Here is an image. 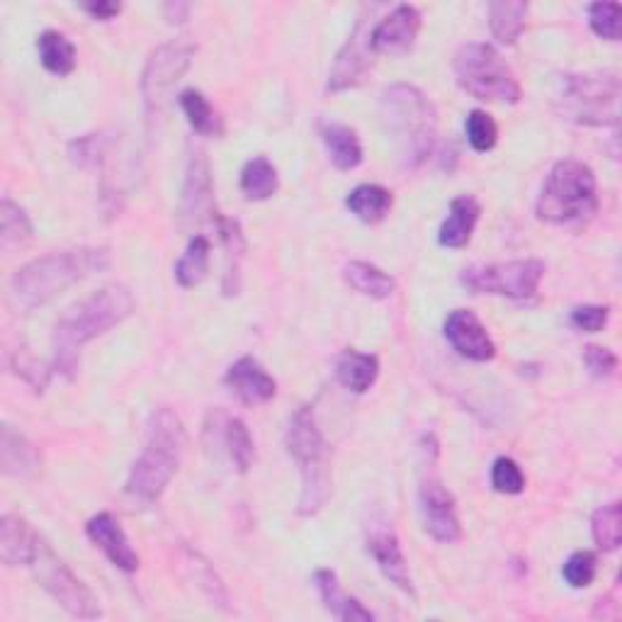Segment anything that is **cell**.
<instances>
[{
  "label": "cell",
  "mask_w": 622,
  "mask_h": 622,
  "mask_svg": "<svg viewBox=\"0 0 622 622\" xmlns=\"http://www.w3.org/2000/svg\"><path fill=\"white\" fill-rule=\"evenodd\" d=\"M134 309H137V302L122 285H107L71 307L54 329V353H57L54 368L71 377L78 370V350L119 327L134 314Z\"/></svg>",
  "instance_id": "obj_1"
},
{
  "label": "cell",
  "mask_w": 622,
  "mask_h": 622,
  "mask_svg": "<svg viewBox=\"0 0 622 622\" xmlns=\"http://www.w3.org/2000/svg\"><path fill=\"white\" fill-rule=\"evenodd\" d=\"M107 265H110V251L107 249L84 246L54 251L22 265L12 278L10 290L22 309H35L78 285L80 280L100 273Z\"/></svg>",
  "instance_id": "obj_2"
},
{
  "label": "cell",
  "mask_w": 622,
  "mask_h": 622,
  "mask_svg": "<svg viewBox=\"0 0 622 622\" xmlns=\"http://www.w3.org/2000/svg\"><path fill=\"white\" fill-rule=\"evenodd\" d=\"M185 453V428L171 409H158L148 424V438L137 463H134L125 492L142 504L158 502L178 475Z\"/></svg>",
  "instance_id": "obj_3"
},
{
  "label": "cell",
  "mask_w": 622,
  "mask_h": 622,
  "mask_svg": "<svg viewBox=\"0 0 622 622\" xmlns=\"http://www.w3.org/2000/svg\"><path fill=\"white\" fill-rule=\"evenodd\" d=\"M380 110L404 161L409 166L426 164L438 144V115L430 100L416 86L397 84L382 93Z\"/></svg>",
  "instance_id": "obj_4"
},
{
  "label": "cell",
  "mask_w": 622,
  "mask_h": 622,
  "mask_svg": "<svg viewBox=\"0 0 622 622\" xmlns=\"http://www.w3.org/2000/svg\"><path fill=\"white\" fill-rule=\"evenodd\" d=\"M537 220L554 226H584L599 212V183L581 161L554 164L537 197Z\"/></svg>",
  "instance_id": "obj_5"
},
{
  "label": "cell",
  "mask_w": 622,
  "mask_h": 622,
  "mask_svg": "<svg viewBox=\"0 0 622 622\" xmlns=\"http://www.w3.org/2000/svg\"><path fill=\"white\" fill-rule=\"evenodd\" d=\"M288 450L300 465L302 494L297 513L317 516L331 494V448L317 426L314 407H300L288 426Z\"/></svg>",
  "instance_id": "obj_6"
},
{
  "label": "cell",
  "mask_w": 622,
  "mask_h": 622,
  "mask_svg": "<svg viewBox=\"0 0 622 622\" xmlns=\"http://www.w3.org/2000/svg\"><path fill=\"white\" fill-rule=\"evenodd\" d=\"M620 96L622 88L615 71L570 74L562 78L557 110L581 127H618Z\"/></svg>",
  "instance_id": "obj_7"
},
{
  "label": "cell",
  "mask_w": 622,
  "mask_h": 622,
  "mask_svg": "<svg viewBox=\"0 0 622 622\" xmlns=\"http://www.w3.org/2000/svg\"><path fill=\"white\" fill-rule=\"evenodd\" d=\"M457 84L469 96L489 103H518L523 90L516 74L492 45H465L455 54Z\"/></svg>",
  "instance_id": "obj_8"
},
{
  "label": "cell",
  "mask_w": 622,
  "mask_h": 622,
  "mask_svg": "<svg viewBox=\"0 0 622 622\" xmlns=\"http://www.w3.org/2000/svg\"><path fill=\"white\" fill-rule=\"evenodd\" d=\"M545 261L527 259L467 268L459 282L475 294H498L508 297V300H531V297H535L540 280L545 278Z\"/></svg>",
  "instance_id": "obj_9"
},
{
  "label": "cell",
  "mask_w": 622,
  "mask_h": 622,
  "mask_svg": "<svg viewBox=\"0 0 622 622\" xmlns=\"http://www.w3.org/2000/svg\"><path fill=\"white\" fill-rule=\"evenodd\" d=\"M32 566L39 584L66 613L84 620H96L103 615L93 591L49 550V545L42 543V550H39Z\"/></svg>",
  "instance_id": "obj_10"
},
{
  "label": "cell",
  "mask_w": 622,
  "mask_h": 622,
  "mask_svg": "<svg viewBox=\"0 0 622 622\" xmlns=\"http://www.w3.org/2000/svg\"><path fill=\"white\" fill-rule=\"evenodd\" d=\"M195 51L197 47L191 42H183V39H178V42L161 45L158 49L152 51L142 76V96H144L148 122L158 117L161 110H164L166 96L185 76V71L191 69Z\"/></svg>",
  "instance_id": "obj_11"
},
{
  "label": "cell",
  "mask_w": 622,
  "mask_h": 622,
  "mask_svg": "<svg viewBox=\"0 0 622 622\" xmlns=\"http://www.w3.org/2000/svg\"><path fill=\"white\" fill-rule=\"evenodd\" d=\"M438 457V448L430 450L428 469L421 479V513H424V527L426 533L438 540V543H457L463 537V525L457 518L455 496L445 489L438 472L433 469V459Z\"/></svg>",
  "instance_id": "obj_12"
},
{
  "label": "cell",
  "mask_w": 622,
  "mask_h": 622,
  "mask_svg": "<svg viewBox=\"0 0 622 622\" xmlns=\"http://www.w3.org/2000/svg\"><path fill=\"white\" fill-rule=\"evenodd\" d=\"M375 57L377 51L372 49V27H368V20L360 18L356 22V30L350 32L348 42L343 45L341 51H338L329 74L327 90L341 93V90L358 88L372 71Z\"/></svg>",
  "instance_id": "obj_13"
},
{
  "label": "cell",
  "mask_w": 622,
  "mask_h": 622,
  "mask_svg": "<svg viewBox=\"0 0 622 622\" xmlns=\"http://www.w3.org/2000/svg\"><path fill=\"white\" fill-rule=\"evenodd\" d=\"M368 552L375 560L377 570L382 572V576L389 581L391 586H397L404 593H411L414 596V581L407 557H404V550L399 545V537L395 533V527L387 523H375L368 533Z\"/></svg>",
  "instance_id": "obj_14"
},
{
  "label": "cell",
  "mask_w": 622,
  "mask_h": 622,
  "mask_svg": "<svg viewBox=\"0 0 622 622\" xmlns=\"http://www.w3.org/2000/svg\"><path fill=\"white\" fill-rule=\"evenodd\" d=\"M445 338L459 356L475 362H486L496 358V346L484 323L467 309H455L445 319Z\"/></svg>",
  "instance_id": "obj_15"
},
{
  "label": "cell",
  "mask_w": 622,
  "mask_h": 622,
  "mask_svg": "<svg viewBox=\"0 0 622 622\" xmlns=\"http://www.w3.org/2000/svg\"><path fill=\"white\" fill-rule=\"evenodd\" d=\"M86 535L90 537V543L96 545L98 550H103V554L110 560L117 570L134 574L139 570V554L137 550L132 547L129 537L122 531V525L117 523V518L113 513H98L86 523Z\"/></svg>",
  "instance_id": "obj_16"
},
{
  "label": "cell",
  "mask_w": 622,
  "mask_h": 622,
  "mask_svg": "<svg viewBox=\"0 0 622 622\" xmlns=\"http://www.w3.org/2000/svg\"><path fill=\"white\" fill-rule=\"evenodd\" d=\"M421 32V12L414 6H397L377 25H372V49L377 54L409 51Z\"/></svg>",
  "instance_id": "obj_17"
},
{
  "label": "cell",
  "mask_w": 622,
  "mask_h": 622,
  "mask_svg": "<svg viewBox=\"0 0 622 622\" xmlns=\"http://www.w3.org/2000/svg\"><path fill=\"white\" fill-rule=\"evenodd\" d=\"M183 214L185 220L191 222H216L214 207V187H212V173L205 154H195L191 158V166H187L185 175V187H183Z\"/></svg>",
  "instance_id": "obj_18"
},
{
  "label": "cell",
  "mask_w": 622,
  "mask_h": 622,
  "mask_svg": "<svg viewBox=\"0 0 622 622\" xmlns=\"http://www.w3.org/2000/svg\"><path fill=\"white\" fill-rule=\"evenodd\" d=\"M224 382L243 404H249V407L268 404L278 391V382L273 380V375H268L263 365L251 356L239 358L232 368L226 370Z\"/></svg>",
  "instance_id": "obj_19"
},
{
  "label": "cell",
  "mask_w": 622,
  "mask_h": 622,
  "mask_svg": "<svg viewBox=\"0 0 622 622\" xmlns=\"http://www.w3.org/2000/svg\"><path fill=\"white\" fill-rule=\"evenodd\" d=\"M39 550H42V537H39L32 525L20 516L6 513L0 518V560L8 566H32Z\"/></svg>",
  "instance_id": "obj_20"
},
{
  "label": "cell",
  "mask_w": 622,
  "mask_h": 622,
  "mask_svg": "<svg viewBox=\"0 0 622 622\" xmlns=\"http://www.w3.org/2000/svg\"><path fill=\"white\" fill-rule=\"evenodd\" d=\"M0 467L8 477L32 479L42 467V455L27 440L20 430L3 426L0 430Z\"/></svg>",
  "instance_id": "obj_21"
},
{
  "label": "cell",
  "mask_w": 622,
  "mask_h": 622,
  "mask_svg": "<svg viewBox=\"0 0 622 622\" xmlns=\"http://www.w3.org/2000/svg\"><path fill=\"white\" fill-rule=\"evenodd\" d=\"M482 216V207L475 197L463 195L450 202V214L443 222L438 241L445 249H465L475 234V226Z\"/></svg>",
  "instance_id": "obj_22"
},
{
  "label": "cell",
  "mask_w": 622,
  "mask_h": 622,
  "mask_svg": "<svg viewBox=\"0 0 622 622\" xmlns=\"http://www.w3.org/2000/svg\"><path fill=\"white\" fill-rule=\"evenodd\" d=\"M314 584L319 589V596L327 605V611L343 622H372L375 615L365 608L360 601L350 599L343 593L341 584H338V576L331 570H319L314 574Z\"/></svg>",
  "instance_id": "obj_23"
},
{
  "label": "cell",
  "mask_w": 622,
  "mask_h": 622,
  "mask_svg": "<svg viewBox=\"0 0 622 622\" xmlns=\"http://www.w3.org/2000/svg\"><path fill=\"white\" fill-rule=\"evenodd\" d=\"M321 139L327 144L331 164L338 171H353L362 164V144L356 129H350L341 122H321Z\"/></svg>",
  "instance_id": "obj_24"
},
{
  "label": "cell",
  "mask_w": 622,
  "mask_h": 622,
  "mask_svg": "<svg viewBox=\"0 0 622 622\" xmlns=\"http://www.w3.org/2000/svg\"><path fill=\"white\" fill-rule=\"evenodd\" d=\"M336 377L346 389L365 395L380 377V360L370 353H360L356 348H348L336 362Z\"/></svg>",
  "instance_id": "obj_25"
},
{
  "label": "cell",
  "mask_w": 622,
  "mask_h": 622,
  "mask_svg": "<svg viewBox=\"0 0 622 622\" xmlns=\"http://www.w3.org/2000/svg\"><path fill=\"white\" fill-rule=\"evenodd\" d=\"M343 278L356 292L370 297V300H387L395 294L397 282L382 268L365 261H350L343 268Z\"/></svg>",
  "instance_id": "obj_26"
},
{
  "label": "cell",
  "mask_w": 622,
  "mask_h": 622,
  "mask_svg": "<svg viewBox=\"0 0 622 622\" xmlns=\"http://www.w3.org/2000/svg\"><path fill=\"white\" fill-rule=\"evenodd\" d=\"M527 12H531V6L523 3V0H496L489 6L492 35L506 47L516 45L525 32Z\"/></svg>",
  "instance_id": "obj_27"
},
{
  "label": "cell",
  "mask_w": 622,
  "mask_h": 622,
  "mask_svg": "<svg viewBox=\"0 0 622 622\" xmlns=\"http://www.w3.org/2000/svg\"><path fill=\"white\" fill-rule=\"evenodd\" d=\"M391 205H395V197H391L387 187L375 185V183L358 185L356 191L346 197V207L365 224L382 222L389 214Z\"/></svg>",
  "instance_id": "obj_28"
},
{
  "label": "cell",
  "mask_w": 622,
  "mask_h": 622,
  "mask_svg": "<svg viewBox=\"0 0 622 622\" xmlns=\"http://www.w3.org/2000/svg\"><path fill=\"white\" fill-rule=\"evenodd\" d=\"M210 253L212 243L207 236H193L187 243L185 253L181 255V261L175 263V280H178L181 288H197L202 280L210 273Z\"/></svg>",
  "instance_id": "obj_29"
},
{
  "label": "cell",
  "mask_w": 622,
  "mask_h": 622,
  "mask_svg": "<svg viewBox=\"0 0 622 622\" xmlns=\"http://www.w3.org/2000/svg\"><path fill=\"white\" fill-rule=\"evenodd\" d=\"M39 61L54 76H69L76 69V47L57 30H47L37 39Z\"/></svg>",
  "instance_id": "obj_30"
},
{
  "label": "cell",
  "mask_w": 622,
  "mask_h": 622,
  "mask_svg": "<svg viewBox=\"0 0 622 622\" xmlns=\"http://www.w3.org/2000/svg\"><path fill=\"white\" fill-rule=\"evenodd\" d=\"M280 187V178H278V168L270 164L265 156H255L251 158L246 166L241 171V193L246 195L253 202H263L270 200Z\"/></svg>",
  "instance_id": "obj_31"
},
{
  "label": "cell",
  "mask_w": 622,
  "mask_h": 622,
  "mask_svg": "<svg viewBox=\"0 0 622 622\" xmlns=\"http://www.w3.org/2000/svg\"><path fill=\"white\" fill-rule=\"evenodd\" d=\"M181 107H183L187 122H191V127L197 134H202V137H220V134L224 132L220 115L214 113L212 103L205 96H202L200 90H195V88L183 90L181 93Z\"/></svg>",
  "instance_id": "obj_32"
},
{
  "label": "cell",
  "mask_w": 622,
  "mask_h": 622,
  "mask_svg": "<svg viewBox=\"0 0 622 622\" xmlns=\"http://www.w3.org/2000/svg\"><path fill=\"white\" fill-rule=\"evenodd\" d=\"M32 239V224L20 205L12 200L0 202V249L12 251Z\"/></svg>",
  "instance_id": "obj_33"
},
{
  "label": "cell",
  "mask_w": 622,
  "mask_h": 622,
  "mask_svg": "<svg viewBox=\"0 0 622 622\" xmlns=\"http://www.w3.org/2000/svg\"><path fill=\"white\" fill-rule=\"evenodd\" d=\"M591 533L596 540L599 550L615 552L622 543V508L618 502L608 504L593 513L591 518Z\"/></svg>",
  "instance_id": "obj_34"
},
{
  "label": "cell",
  "mask_w": 622,
  "mask_h": 622,
  "mask_svg": "<svg viewBox=\"0 0 622 622\" xmlns=\"http://www.w3.org/2000/svg\"><path fill=\"white\" fill-rule=\"evenodd\" d=\"M224 443H226L229 457H232V463L236 465V469L241 472V475H246V472L253 465L255 448H253L251 433H249L246 424L241 421V418H229L226 430H224Z\"/></svg>",
  "instance_id": "obj_35"
},
{
  "label": "cell",
  "mask_w": 622,
  "mask_h": 622,
  "mask_svg": "<svg viewBox=\"0 0 622 622\" xmlns=\"http://www.w3.org/2000/svg\"><path fill=\"white\" fill-rule=\"evenodd\" d=\"M465 129H467V142L469 146L475 148L479 154L492 152L498 142V127L496 122L489 113L484 110H472L467 122H465Z\"/></svg>",
  "instance_id": "obj_36"
},
{
  "label": "cell",
  "mask_w": 622,
  "mask_h": 622,
  "mask_svg": "<svg viewBox=\"0 0 622 622\" xmlns=\"http://www.w3.org/2000/svg\"><path fill=\"white\" fill-rule=\"evenodd\" d=\"M185 554H187V566H191V572L195 574V581L200 584V589L207 593L210 603L212 605H220V608H226L229 596H226V591L222 586L220 576H216L214 570L210 566V562L202 560L200 554L193 552V550H185Z\"/></svg>",
  "instance_id": "obj_37"
},
{
  "label": "cell",
  "mask_w": 622,
  "mask_h": 622,
  "mask_svg": "<svg viewBox=\"0 0 622 622\" xmlns=\"http://www.w3.org/2000/svg\"><path fill=\"white\" fill-rule=\"evenodd\" d=\"M596 572H599V557L589 550L574 552L562 566V576L572 589L591 586L593 579H596Z\"/></svg>",
  "instance_id": "obj_38"
},
{
  "label": "cell",
  "mask_w": 622,
  "mask_h": 622,
  "mask_svg": "<svg viewBox=\"0 0 622 622\" xmlns=\"http://www.w3.org/2000/svg\"><path fill=\"white\" fill-rule=\"evenodd\" d=\"M492 486L498 494L516 496L525 492V475L516 459L498 457L492 467Z\"/></svg>",
  "instance_id": "obj_39"
},
{
  "label": "cell",
  "mask_w": 622,
  "mask_h": 622,
  "mask_svg": "<svg viewBox=\"0 0 622 622\" xmlns=\"http://www.w3.org/2000/svg\"><path fill=\"white\" fill-rule=\"evenodd\" d=\"M620 20H622V6L620 3H593V6H589L591 30L603 39L618 42V39H620Z\"/></svg>",
  "instance_id": "obj_40"
},
{
  "label": "cell",
  "mask_w": 622,
  "mask_h": 622,
  "mask_svg": "<svg viewBox=\"0 0 622 622\" xmlns=\"http://www.w3.org/2000/svg\"><path fill=\"white\" fill-rule=\"evenodd\" d=\"M105 154L107 148L100 134H88V137H80L69 146V156L80 168H98L105 161Z\"/></svg>",
  "instance_id": "obj_41"
},
{
  "label": "cell",
  "mask_w": 622,
  "mask_h": 622,
  "mask_svg": "<svg viewBox=\"0 0 622 622\" xmlns=\"http://www.w3.org/2000/svg\"><path fill=\"white\" fill-rule=\"evenodd\" d=\"M608 317H611V309L601 307V304H584V307H576L572 311V323L579 331H586V333H599L605 329Z\"/></svg>",
  "instance_id": "obj_42"
},
{
  "label": "cell",
  "mask_w": 622,
  "mask_h": 622,
  "mask_svg": "<svg viewBox=\"0 0 622 622\" xmlns=\"http://www.w3.org/2000/svg\"><path fill=\"white\" fill-rule=\"evenodd\" d=\"M12 368H16V372L22 377V380L27 385H32L37 391H42L49 382V370L30 353H25V350H20L16 360H12Z\"/></svg>",
  "instance_id": "obj_43"
},
{
  "label": "cell",
  "mask_w": 622,
  "mask_h": 622,
  "mask_svg": "<svg viewBox=\"0 0 622 622\" xmlns=\"http://www.w3.org/2000/svg\"><path fill=\"white\" fill-rule=\"evenodd\" d=\"M584 362L589 372L599 377V380H605V377H611L618 370V356L603 346H586Z\"/></svg>",
  "instance_id": "obj_44"
},
{
  "label": "cell",
  "mask_w": 622,
  "mask_h": 622,
  "mask_svg": "<svg viewBox=\"0 0 622 622\" xmlns=\"http://www.w3.org/2000/svg\"><path fill=\"white\" fill-rule=\"evenodd\" d=\"M84 10L88 12L93 20L107 22V20H113V18L119 16L122 6L115 3V0H98V3H84Z\"/></svg>",
  "instance_id": "obj_45"
},
{
  "label": "cell",
  "mask_w": 622,
  "mask_h": 622,
  "mask_svg": "<svg viewBox=\"0 0 622 622\" xmlns=\"http://www.w3.org/2000/svg\"><path fill=\"white\" fill-rule=\"evenodd\" d=\"M164 12H166L168 22H185L187 16H191V6H187V3H168L164 8Z\"/></svg>",
  "instance_id": "obj_46"
}]
</instances>
